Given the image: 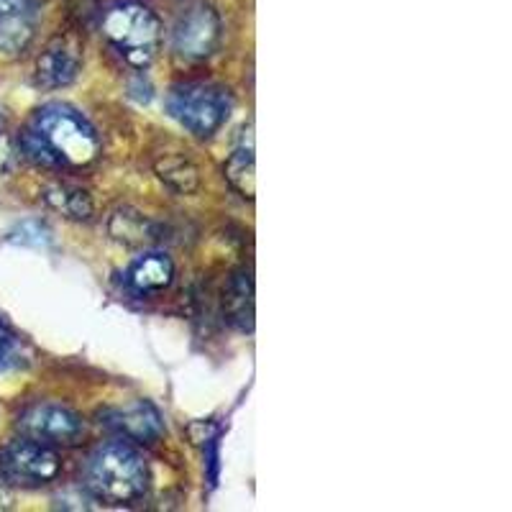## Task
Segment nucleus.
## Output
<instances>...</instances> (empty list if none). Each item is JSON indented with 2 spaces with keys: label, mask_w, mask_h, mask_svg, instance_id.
<instances>
[{
  "label": "nucleus",
  "mask_w": 512,
  "mask_h": 512,
  "mask_svg": "<svg viewBox=\"0 0 512 512\" xmlns=\"http://www.w3.org/2000/svg\"><path fill=\"white\" fill-rule=\"evenodd\" d=\"M18 144L41 167H88L100 157V139L88 118L62 103L36 111Z\"/></svg>",
  "instance_id": "f257e3e1"
},
{
  "label": "nucleus",
  "mask_w": 512,
  "mask_h": 512,
  "mask_svg": "<svg viewBox=\"0 0 512 512\" xmlns=\"http://www.w3.org/2000/svg\"><path fill=\"white\" fill-rule=\"evenodd\" d=\"M88 489L98 500L128 505L149 489V469L139 451L126 443H108L98 448L88 464Z\"/></svg>",
  "instance_id": "f03ea898"
},
{
  "label": "nucleus",
  "mask_w": 512,
  "mask_h": 512,
  "mask_svg": "<svg viewBox=\"0 0 512 512\" xmlns=\"http://www.w3.org/2000/svg\"><path fill=\"white\" fill-rule=\"evenodd\" d=\"M103 36L121 54L123 62L136 70H146L162 44V24L152 8L141 3H121L105 13Z\"/></svg>",
  "instance_id": "7ed1b4c3"
},
{
  "label": "nucleus",
  "mask_w": 512,
  "mask_h": 512,
  "mask_svg": "<svg viewBox=\"0 0 512 512\" xmlns=\"http://www.w3.org/2000/svg\"><path fill=\"white\" fill-rule=\"evenodd\" d=\"M167 111L190 134L205 139V136L216 134L218 128L228 121L231 98L218 85L190 82V85H180L169 93Z\"/></svg>",
  "instance_id": "20e7f679"
},
{
  "label": "nucleus",
  "mask_w": 512,
  "mask_h": 512,
  "mask_svg": "<svg viewBox=\"0 0 512 512\" xmlns=\"http://www.w3.org/2000/svg\"><path fill=\"white\" fill-rule=\"evenodd\" d=\"M62 461L54 448L34 438H21L0 448V479L16 487H41L59 477Z\"/></svg>",
  "instance_id": "39448f33"
},
{
  "label": "nucleus",
  "mask_w": 512,
  "mask_h": 512,
  "mask_svg": "<svg viewBox=\"0 0 512 512\" xmlns=\"http://www.w3.org/2000/svg\"><path fill=\"white\" fill-rule=\"evenodd\" d=\"M218 41H221V18L208 3L195 0L177 13L172 26V47L182 59L198 62L210 57L218 49Z\"/></svg>",
  "instance_id": "423d86ee"
},
{
  "label": "nucleus",
  "mask_w": 512,
  "mask_h": 512,
  "mask_svg": "<svg viewBox=\"0 0 512 512\" xmlns=\"http://www.w3.org/2000/svg\"><path fill=\"white\" fill-rule=\"evenodd\" d=\"M18 431L47 446H75L85 436L80 415L62 405H34L18 418Z\"/></svg>",
  "instance_id": "0eeeda50"
},
{
  "label": "nucleus",
  "mask_w": 512,
  "mask_h": 512,
  "mask_svg": "<svg viewBox=\"0 0 512 512\" xmlns=\"http://www.w3.org/2000/svg\"><path fill=\"white\" fill-rule=\"evenodd\" d=\"M82 70V47L80 41L70 34L54 36L47 49L36 59V82L41 88L57 90L67 88L77 80Z\"/></svg>",
  "instance_id": "6e6552de"
},
{
  "label": "nucleus",
  "mask_w": 512,
  "mask_h": 512,
  "mask_svg": "<svg viewBox=\"0 0 512 512\" xmlns=\"http://www.w3.org/2000/svg\"><path fill=\"white\" fill-rule=\"evenodd\" d=\"M39 24L36 0H0V54L18 57L34 41Z\"/></svg>",
  "instance_id": "1a4fd4ad"
},
{
  "label": "nucleus",
  "mask_w": 512,
  "mask_h": 512,
  "mask_svg": "<svg viewBox=\"0 0 512 512\" xmlns=\"http://www.w3.org/2000/svg\"><path fill=\"white\" fill-rule=\"evenodd\" d=\"M111 425L121 436L136 443H157L164 433V423L159 410L152 402H131L126 408L111 415Z\"/></svg>",
  "instance_id": "9d476101"
},
{
  "label": "nucleus",
  "mask_w": 512,
  "mask_h": 512,
  "mask_svg": "<svg viewBox=\"0 0 512 512\" xmlns=\"http://www.w3.org/2000/svg\"><path fill=\"white\" fill-rule=\"evenodd\" d=\"M172 280H175V264L162 251H146L126 272L128 287L136 295H157L167 290Z\"/></svg>",
  "instance_id": "9b49d317"
},
{
  "label": "nucleus",
  "mask_w": 512,
  "mask_h": 512,
  "mask_svg": "<svg viewBox=\"0 0 512 512\" xmlns=\"http://www.w3.org/2000/svg\"><path fill=\"white\" fill-rule=\"evenodd\" d=\"M223 308L228 320L241 331H254V280L251 272L241 269L231 277L223 292Z\"/></svg>",
  "instance_id": "f8f14e48"
},
{
  "label": "nucleus",
  "mask_w": 512,
  "mask_h": 512,
  "mask_svg": "<svg viewBox=\"0 0 512 512\" xmlns=\"http://www.w3.org/2000/svg\"><path fill=\"white\" fill-rule=\"evenodd\" d=\"M108 233L126 246H144L157 239V228L139 210L118 208L108 221Z\"/></svg>",
  "instance_id": "ddd939ff"
},
{
  "label": "nucleus",
  "mask_w": 512,
  "mask_h": 512,
  "mask_svg": "<svg viewBox=\"0 0 512 512\" xmlns=\"http://www.w3.org/2000/svg\"><path fill=\"white\" fill-rule=\"evenodd\" d=\"M44 200L52 210L62 213L64 218H70V221H90L93 216V198H90L88 190H82V187H72V185H54L44 192Z\"/></svg>",
  "instance_id": "4468645a"
},
{
  "label": "nucleus",
  "mask_w": 512,
  "mask_h": 512,
  "mask_svg": "<svg viewBox=\"0 0 512 512\" xmlns=\"http://www.w3.org/2000/svg\"><path fill=\"white\" fill-rule=\"evenodd\" d=\"M154 172H157V177L169 187V190L180 192V195H190V192L198 190L200 185L198 167H195L190 159L180 157V154H167V157L157 159Z\"/></svg>",
  "instance_id": "2eb2a0df"
},
{
  "label": "nucleus",
  "mask_w": 512,
  "mask_h": 512,
  "mask_svg": "<svg viewBox=\"0 0 512 512\" xmlns=\"http://www.w3.org/2000/svg\"><path fill=\"white\" fill-rule=\"evenodd\" d=\"M226 180L236 192H241L246 200H254L256 195V169H254V149H236L226 159Z\"/></svg>",
  "instance_id": "dca6fc26"
},
{
  "label": "nucleus",
  "mask_w": 512,
  "mask_h": 512,
  "mask_svg": "<svg viewBox=\"0 0 512 512\" xmlns=\"http://www.w3.org/2000/svg\"><path fill=\"white\" fill-rule=\"evenodd\" d=\"M24 361V354H21V341H18L16 333L0 320V369H11L18 367Z\"/></svg>",
  "instance_id": "f3484780"
},
{
  "label": "nucleus",
  "mask_w": 512,
  "mask_h": 512,
  "mask_svg": "<svg viewBox=\"0 0 512 512\" xmlns=\"http://www.w3.org/2000/svg\"><path fill=\"white\" fill-rule=\"evenodd\" d=\"M49 239H52V236H49V231L41 226L39 221L21 223V226L11 233V241H16V244H26V246H44L49 244Z\"/></svg>",
  "instance_id": "a211bd4d"
},
{
  "label": "nucleus",
  "mask_w": 512,
  "mask_h": 512,
  "mask_svg": "<svg viewBox=\"0 0 512 512\" xmlns=\"http://www.w3.org/2000/svg\"><path fill=\"white\" fill-rule=\"evenodd\" d=\"M11 162H13L11 144H8V139H3V136H0V175H3V172L11 167Z\"/></svg>",
  "instance_id": "6ab92c4d"
},
{
  "label": "nucleus",
  "mask_w": 512,
  "mask_h": 512,
  "mask_svg": "<svg viewBox=\"0 0 512 512\" xmlns=\"http://www.w3.org/2000/svg\"><path fill=\"white\" fill-rule=\"evenodd\" d=\"M11 505V497H8V492L3 487H0V510H6V507Z\"/></svg>",
  "instance_id": "aec40b11"
},
{
  "label": "nucleus",
  "mask_w": 512,
  "mask_h": 512,
  "mask_svg": "<svg viewBox=\"0 0 512 512\" xmlns=\"http://www.w3.org/2000/svg\"><path fill=\"white\" fill-rule=\"evenodd\" d=\"M0 126H3V116H0Z\"/></svg>",
  "instance_id": "412c9836"
}]
</instances>
